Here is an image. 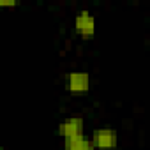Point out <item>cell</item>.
Instances as JSON below:
<instances>
[{
    "label": "cell",
    "mask_w": 150,
    "mask_h": 150,
    "mask_svg": "<svg viewBox=\"0 0 150 150\" xmlns=\"http://www.w3.org/2000/svg\"><path fill=\"white\" fill-rule=\"evenodd\" d=\"M83 127H85L83 118L72 117V118H67V120L60 122L57 131H58V136H62L64 139H67V138H72V136L83 134Z\"/></svg>",
    "instance_id": "obj_4"
},
{
    "label": "cell",
    "mask_w": 150,
    "mask_h": 150,
    "mask_svg": "<svg viewBox=\"0 0 150 150\" xmlns=\"http://www.w3.org/2000/svg\"><path fill=\"white\" fill-rule=\"evenodd\" d=\"M94 150H115L118 145V134L111 127H101L96 129L90 136Z\"/></svg>",
    "instance_id": "obj_1"
},
{
    "label": "cell",
    "mask_w": 150,
    "mask_h": 150,
    "mask_svg": "<svg viewBox=\"0 0 150 150\" xmlns=\"http://www.w3.org/2000/svg\"><path fill=\"white\" fill-rule=\"evenodd\" d=\"M0 150H2V148H0Z\"/></svg>",
    "instance_id": "obj_7"
},
{
    "label": "cell",
    "mask_w": 150,
    "mask_h": 150,
    "mask_svg": "<svg viewBox=\"0 0 150 150\" xmlns=\"http://www.w3.org/2000/svg\"><path fill=\"white\" fill-rule=\"evenodd\" d=\"M18 2L16 0H6V2H0V7H16Z\"/></svg>",
    "instance_id": "obj_6"
},
{
    "label": "cell",
    "mask_w": 150,
    "mask_h": 150,
    "mask_svg": "<svg viewBox=\"0 0 150 150\" xmlns=\"http://www.w3.org/2000/svg\"><path fill=\"white\" fill-rule=\"evenodd\" d=\"M74 30L78 35L88 39L96 34V20L88 11H80L74 18Z\"/></svg>",
    "instance_id": "obj_2"
},
{
    "label": "cell",
    "mask_w": 150,
    "mask_h": 150,
    "mask_svg": "<svg viewBox=\"0 0 150 150\" xmlns=\"http://www.w3.org/2000/svg\"><path fill=\"white\" fill-rule=\"evenodd\" d=\"M67 88L72 94H85L90 88V74L85 71L71 72L67 78Z\"/></svg>",
    "instance_id": "obj_3"
},
{
    "label": "cell",
    "mask_w": 150,
    "mask_h": 150,
    "mask_svg": "<svg viewBox=\"0 0 150 150\" xmlns=\"http://www.w3.org/2000/svg\"><path fill=\"white\" fill-rule=\"evenodd\" d=\"M64 148L65 150H94L90 138L85 136V134H78V136L67 138L65 143H64Z\"/></svg>",
    "instance_id": "obj_5"
}]
</instances>
